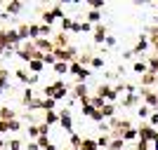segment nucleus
Instances as JSON below:
<instances>
[{"instance_id":"obj_1","label":"nucleus","mask_w":158,"mask_h":150,"mask_svg":"<svg viewBox=\"0 0 158 150\" xmlns=\"http://www.w3.org/2000/svg\"><path fill=\"white\" fill-rule=\"evenodd\" d=\"M137 134H139V141H146V143H153L158 138V129H153L151 124H142L137 129Z\"/></svg>"},{"instance_id":"obj_2","label":"nucleus","mask_w":158,"mask_h":150,"mask_svg":"<svg viewBox=\"0 0 158 150\" xmlns=\"http://www.w3.org/2000/svg\"><path fill=\"white\" fill-rule=\"evenodd\" d=\"M33 47H35L38 52H43V54H52V52H54V45H52V40H50V38H38V40H33Z\"/></svg>"},{"instance_id":"obj_3","label":"nucleus","mask_w":158,"mask_h":150,"mask_svg":"<svg viewBox=\"0 0 158 150\" xmlns=\"http://www.w3.org/2000/svg\"><path fill=\"white\" fill-rule=\"evenodd\" d=\"M139 94H142V96H144V101H146L144 106H149V108L158 110V94H156V91H149V89H144V87H142V89H139Z\"/></svg>"},{"instance_id":"obj_4","label":"nucleus","mask_w":158,"mask_h":150,"mask_svg":"<svg viewBox=\"0 0 158 150\" xmlns=\"http://www.w3.org/2000/svg\"><path fill=\"white\" fill-rule=\"evenodd\" d=\"M59 124L69 131V134H73V120H71V110H69V108L59 110Z\"/></svg>"},{"instance_id":"obj_5","label":"nucleus","mask_w":158,"mask_h":150,"mask_svg":"<svg viewBox=\"0 0 158 150\" xmlns=\"http://www.w3.org/2000/svg\"><path fill=\"white\" fill-rule=\"evenodd\" d=\"M21 10H24V2H19V0H12V2H7V5H5V14H7V17L19 14Z\"/></svg>"},{"instance_id":"obj_6","label":"nucleus","mask_w":158,"mask_h":150,"mask_svg":"<svg viewBox=\"0 0 158 150\" xmlns=\"http://www.w3.org/2000/svg\"><path fill=\"white\" fill-rule=\"evenodd\" d=\"M52 45H54V49H66V47H69V38H66V33H57L54 40H52Z\"/></svg>"},{"instance_id":"obj_7","label":"nucleus","mask_w":158,"mask_h":150,"mask_svg":"<svg viewBox=\"0 0 158 150\" xmlns=\"http://www.w3.org/2000/svg\"><path fill=\"white\" fill-rule=\"evenodd\" d=\"M106 35H109V33H106V26L104 24H97V26H94V42H104Z\"/></svg>"},{"instance_id":"obj_8","label":"nucleus","mask_w":158,"mask_h":150,"mask_svg":"<svg viewBox=\"0 0 158 150\" xmlns=\"http://www.w3.org/2000/svg\"><path fill=\"white\" fill-rule=\"evenodd\" d=\"M0 120H5V122H12V120H17V113H14L10 106H5V108H0Z\"/></svg>"},{"instance_id":"obj_9","label":"nucleus","mask_w":158,"mask_h":150,"mask_svg":"<svg viewBox=\"0 0 158 150\" xmlns=\"http://www.w3.org/2000/svg\"><path fill=\"white\" fill-rule=\"evenodd\" d=\"M28 71H31V75H40V73L45 71V63H43V61H28Z\"/></svg>"},{"instance_id":"obj_10","label":"nucleus","mask_w":158,"mask_h":150,"mask_svg":"<svg viewBox=\"0 0 158 150\" xmlns=\"http://www.w3.org/2000/svg\"><path fill=\"white\" fill-rule=\"evenodd\" d=\"M142 85H144V87H149V85H158V75H156V73H151V71L144 73V75H142Z\"/></svg>"},{"instance_id":"obj_11","label":"nucleus","mask_w":158,"mask_h":150,"mask_svg":"<svg viewBox=\"0 0 158 150\" xmlns=\"http://www.w3.org/2000/svg\"><path fill=\"white\" fill-rule=\"evenodd\" d=\"M73 98H87V85H76L73 87Z\"/></svg>"},{"instance_id":"obj_12","label":"nucleus","mask_w":158,"mask_h":150,"mask_svg":"<svg viewBox=\"0 0 158 150\" xmlns=\"http://www.w3.org/2000/svg\"><path fill=\"white\" fill-rule=\"evenodd\" d=\"M146 47H149V38H146V35H142V38H139V42L135 45V49H132V54H142Z\"/></svg>"},{"instance_id":"obj_13","label":"nucleus","mask_w":158,"mask_h":150,"mask_svg":"<svg viewBox=\"0 0 158 150\" xmlns=\"http://www.w3.org/2000/svg\"><path fill=\"white\" fill-rule=\"evenodd\" d=\"M80 150H99L97 138H83V143H80Z\"/></svg>"},{"instance_id":"obj_14","label":"nucleus","mask_w":158,"mask_h":150,"mask_svg":"<svg viewBox=\"0 0 158 150\" xmlns=\"http://www.w3.org/2000/svg\"><path fill=\"white\" fill-rule=\"evenodd\" d=\"M59 122V110H50V113H45V124L50 127V124H57Z\"/></svg>"},{"instance_id":"obj_15","label":"nucleus","mask_w":158,"mask_h":150,"mask_svg":"<svg viewBox=\"0 0 158 150\" xmlns=\"http://www.w3.org/2000/svg\"><path fill=\"white\" fill-rule=\"evenodd\" d=\"M54 94H57V85H54V82L43 87V96H45V98H54Z\"/></svg>"},{"instance_id":"obj_16","label":"nucleus","mask_w":158,"mask_h":150,"mask_svg":"<svg viewBox=\"0 0 158 150\" xmlns=\"http://www.w3.org/2000/svg\"><path fill=\"white\" fill-rule=\"evenodd\" d=\"M40 19H43V24H45V26H52V24H54V14H52V10H45V12L40 14Z\"/></svg>"},{"instance_id":"obj_17","label":"nucleus","mask_w":158,"mask_h":150,"mask_svg":"<svg viewBox=\"0 0 158 150\" xmlns=\"http://www.w3.org/2000/svg\"><path fill=\"white\" fill-rule=\"evenodd\" d=\"M132 71L137 73V75H144V73H149V66H146V61H137V63L132 66Z\"/></svg>"},{"instance_id":"obj_18","label":"nucleus","mask_w":158,"mask_h":150,"mask_svg":"<svg viewBox=\"0 0 158 150\" xmlns=\"http://www.w3.org/2000/svg\"><path fill=\"white\" fill-rule=\"evenodd\" d=\"M97 145H99V148H104V150H109V145H111V136H109V134H102V136L97 138Z\"/></svg>"},{"instance_id":"obj_19","label":"nucleus","mask_w":158,"mask_h":150,"mask_svg":"<svg viewBox=\"0 0 158 150\" xmlns=\"http://www.w3.org/2000/svg\"><path fill=\"white\" fill-rule=\"evenodd\" d=\"M43 110H45V113L57 110V101H54V98H43Z\"/></svg>"},{"instance_id":"obj_20","label":"nucleus","mask_w":158,"mask_h":150,"mask_svg":"<svg viewBox=\"0 0 158 150\" xmlns=\"http://www.w3.org/2000/svg\"><path fill=\"white\" fill-rule=\"evenodd\" d=\"M149 42L153 45V49H156V54H158V28H149Z\"/></svg>"},{"instance_id":"obj_21","label":"nucleus","mask_w":158,"mask_h":150,"mask_svg":"<svg viewBox=\"0 0 158 150\" xmlns=\"http://www.w3.org/2000/svg\"><path fill=\"white\" fill-rule=\"evenodd\" d=\"M28 138H31L33 143H35V141L40 138V129H38V124H31V127H28Z\"/></svg>"},{"instance_id":"obj_22","label":"nucleus","mask_w":158,"mask_h":150,"mask_svg":"<svg viewBox=\"0 0 158 150\" xmlns=\"http://www.w3.org/2000/svg\"><path fill=\"white\" fill-rule=\"evenodd\" d=\"M87 21H90V24H99V21H102V12L90 10V12H87Z\"/></svg>"},{"instance_id":"obj_23","label":"nucleus","mask_w":158,"mask_h":150,"mask_svg":"<svg viewBox=\"0 0 158 150\" xmlns=\"http://www.w3.org/2000/svg\"><path fill=\"white\" fill-rule=\"evenodd\" d=\"M132 138H139V134H137V129H132V127H130V129L123 131V141L127 143V141H132Z\"/></svg>"},{"instance_id":"obj_24","label":"nucleus","mask_w":158,"mask_h":150,"mask_svg":"<svg viewBox=\"0 0 158 150\" xmlns=\"http://www.w3.org/2000/svg\"><path fill=\"white\" fill-rule=\"evenodd\" d=\"M137 115H139V117H142V120L151 117V108H149V106H144V103H142V106H139V108H137Z\"/></svg>"},{"instance_id":"obj_25","label":"nucleus","mask_w":158,"mask_h":150,"mask_svg":"<svg viewBox=\"0 0 158 150\" xmlns=\"http://www.w3.org/2000/svg\"><path fill=\"white\" fill-rule=\"evenodd\" d=\"M102 115H104V117H113V115H116V106H113V103H106L104 108H102Z\"/></svg>"},{"instance_id":"obj_26","label":"nucleus","mask_w":158,"mask_h":150,"mask_svg":"<svg viewBox=\"0 0 158 150\" xmlns=\"http://www.w3.org/2000/svg\"><path fill=\"white\" fill-rule=\"evenodd\" d=\"M52 68H54V73H57V75H64V73H69V63H61V61H57Z\"/></svg>"},{"instance_id":"obj_27","label":"nucleus","mask_w":158,"mask_h":150,"mask_svg":"<svg viewBox=\"0 0 158 150\" xmlns=\"http://www.w3.org/2000/svg\"><path fill=\"white\" fill-rule=\"evenodd\" d=\"M17 33H19V40H26V38H31V31H28V24L19 26V28H17Z\"/></svg>"},{"instance_id":"obj_28","label":"nucleus","mask_w":158,"mask_h":150,"mask_svg":"<svg viewBox=\"0 0 158 150\" xmlns=\"http://www.w3.org/2000/svg\"><path fill=\"white\" fill-rule=\"evenodd\" d=\"M123 148H125V141H123V138H113L111 145H109V150H123Z\"/></svg>"},{"instance_id":"obj_29","label":"nucleus","mask_w":158,"mask_h":150,"mask_svg":"<svg viewBox=\"0 0 158 150\" xmlns=\"http://www.w3.org/2000/svg\"><path fill=\"white\" fill-rule=\"evenodd\" d=\"M69 143H71V148H73V150H80V143H83V138H80L78 134H71V141H69Z\"/></svg>"},{"instance_id":"obj_30","label":"nucleus","mask_w":158,"mask_h":150,"mask_svg":"<svg viewBox=\"0 0 158 150\" xmlns=\"http://www.w3.org/2000/svg\"><path fill=\"white\" fill-rule=\"evenodd\" d=\"M17 78H19L21 82H24V85L28 87V78H31V75H28V73L24 71V68H17Z\"/></svg>"},{"instance_id":"obj_31","label":"nucleus","mask_w":158,"mask_h":150,"mask_svg":"<svg viewBox=\"0 0 158 150\" xmlns=\"http://www.w3.org/2000/svg\"><path fill=\"white\" fill-rule=\"evenodd\" d=\"M28 110H43V98H33L28 103Z\"/></svg>"},{"instance_id":"obj_32","label":"nucleus","mask_w":158,"mask_h":150,"mask_svg":"<svg viewBox=\"0 0 158 150\" xmlns=\"http://www.w3.org/2000/svg\"><path fill=\"white\" fill-rule=\"evenodd\" d=\"M52 14H54V19H64V10H61V5H54L52 7Z\"/></svg>"},{"instance_id":"obj_33","label":"nucleus","mask_w":158,"mask_h":150,"mask_svg":"<svg viewBox=\"0 0 158 150\" xmlns=\"http://www.w3.org/2000/svg\"><path fill=\"white\" fill-rule=\"evenodd\" d=\"M71 28H73V21L71 19H69V17H64V19H61V31H71Z\"/></svg>"},{"instance_id":"obj_34","label":"nucleus","mask_w":158,"mask_h":150,"mask_svg":"<svg viewBox=\"0 0 158 150\" xmlns=\"http://www.w3.org/2000/svg\"><path fill=\"white\" fill-rule=\"evenodd\" d=\"M43 63L45 66H54L57 63V56H54V54H45V56H43Z\"/></svg>"},{"instance_id":"obj_35","label":"nucleus","mask_w":158,"mask_h":150,"mask_svg":"<svg viewBox=\"0 0 158 150\" xmlns=\"http://www.w3.org/2000/svg\"><path fill=\"white\" fill-rule=\"evenodd\" d=\"M35 143H38V148H40V150H45L47 145H52V143H50V138H47V136H40L38 141H35Z\"/></svg>"},{"instance_id":"obj_36","label":"nucleus","mask_w":158,"mask_h":150,"mask_svg":"<svg viewBox=\"0 0 158 150\" xmlns=\"http://www.w3.org/2000/svg\"><path fill=\"white\" fill-rule=\"evenodd\" d=\"M21 101H24V106H28L33 101V89H28L26 87V91H24V98H21Z\"/></svg>"},{"instance_id":"obj_37","label":"nucleus","mask_w":158,"mask_h":150,"mask_svg":"<svg viewBox=\"0 0 158 150\" xmlns=\"http://www.w3.org/2000/svg\"><path fill=\"white\" fill-rule=\"evenodd\" d=\"M7 148H10V150H21V141H19V138H12V141L7 143Z\"/></svg>"},{"instance_id":"obj_38","label":"nucleus","mask_w":158,"mask_h":150,"mask_svg":"<svg viewBox=\"0 0 158 150\" xmlns=\"http://www.w3.org/2000/svg\"><path fill=\"white\" fill-rule=\"evenodd\" d=\"M87 5L92 7V10H97V12H99V7L104 5V0H87Z\"/></svg>"},{"instance_id":"obj_39","label":"nucleus","mask_w":158,"mask_h":150,"mask_svg":"<svg viewBox=\"0 0 158 150\" xmlns=\"http://www.w3.org/2000/svg\"><path fill=\"white\" fill-rule=\"evenodd\" d=\"M149 124H151L153 129L158 127V110H153V113H151V117H149Z\"/></svg>"},{"instance_id":"obj_40","label":"nucleus","mask_w":158,"mask_h":150,"mask_svg":"<svg viewBox=\"0 0 158 150\" xmlns=\"http://www.w3.org/2000/svg\"><path fill=\"white\" fill-rule=\"evenodd\" d=\"M7 131H10V122L0 120V136H2V134H7Z\"/></svg>"},{"instance_id":"obj_41","label":"nucleus","mask_w":158,"mask_h":150,"mask_svg":"<svg viewBox=\"0 0 158 150\" xmlns=\"http://www.w3.org/2000/svg\"><path fill=\"white\" fill-rule=\"evenodd\" d=\"M92 120H94V122H99V124L104 122V115H102V110H94V113H92Z\"/></svg>"},{"instance_id":"obj_42","label":"nucleus","mask_w":158,"mask_h":150,"mask_svg":"<svg viewBox=\"0 0 158 150\" xmlns=\"http://www.w3.org/2000/svg\"><path fill=\"white\" fill-rule=\"evenodd\" d=\"M90 66H92V68H102V66H104V59L94 56V59H92V63H90Z\"/></svg>"},{"instance_id":"obj_43","label":"nucleus","mask_w":158,"mask_h":150,"mask_svg":"<svg viewBox=\"0 0 158 150\" xmlns=\"http://www.w3.org/2000/svg\"><path fill=\"white\" fill-rule=\"evenodd\" d=\"M80 31H83V33H87V31H92V24H90V21H83V24H80Z\"/></svg>"},{"instance_id":"obj_44","label":"nucleus","mask_w":158,"mask_h":150,"mask_svg":"<svg viewBox=\"0 0 158 150\" xmlns=\"http://www.w3.org/2000/svg\"><path fill=\"white\" fill-rule=\"evenodd\" d=\"M19 129H21L19 120H12V122H10V131H19Z\"/></svg>"},{"instance_id":"obj_45","label":"nucleus","mask_w":158,"mask_h":150,"mask_svg":"<svg viewBox=\"0 0 158 150\" xmlns=\"http://www.w3.org/2000/svg\"><path fill=\"white\" fill-rule=\"evenodd\" d=\"M38 129H40V136H47V131H50V127H47V124L43 122V124H38Z\"/></svg>"},{"instance_id":"obj_46","label":"nucleus","mask_w":158,"mask_h":150,"mask_svg":"<svg viewBox=\"0 0 158 150\" xmlns=\"http://www.w3.org/2000/svg\"><path fill=\"white\" fill-rule=\"evenodd\" d=\"M104 42H106L109 47H113V45H116V38H113V35H106V40H104Z\"/></svg>"},{"instance_id":"obj_47","label":"nucleus","mask_w":158,"mask_h":150,"mask_svg":"<svg viewBox=\"0 0 158 150\" xmlns=\"http://www.w3.org/2000/svg\"><path fill=\"white\" fill-rule=\"evenodd\" d=\"M35 82H38V75H31V78H28V87L35 85Z\"/></svg>"},{"instance_id":"obj_48","label":"nucleus","mask_w":158,"mask_h":150,"mask_svg":"<svg viewBox=\"0 0 158 150\" xmlns=\"http://www.w3.org/2000/svg\"><path fill=\"white\" fill-rule=\"evenodd\" d=\"M26 150H40V148H38V143H33V141H31V143H28V148H26Z\"/></svg>"},{"instance_id":"obj_49","label":"nucleus","mask_w":158,"mask_h":150,"mask_svg":"<svg viewBox=\"0 0 158 150\" xmlns=\"http://www.w3.org/2000/svg\"><path fill=\"white\" fill-rule=\"evenodd\" d=\"M5 145H7V143H5V138H2V136H0V150H2V148H5Z\"/></svg>"},{"instance_id":"obj_50","label":"nucleus","mask_w":158,"mask_h":150,"mask_svg":"<svg viewBox=\"0 0 158 150\" xmlns=\"http://www.w3.org/2000/svg\"><path fill=\"white\" fill-rule=\"evenodd\" d=\"M153 150H158V138H156V141H153Z\"/></svg>"},{"instance_id":"obj_51","label":"nucleus","mask_w":158,"mask_h":150,"mask_svg":"<svg viewBox=\"0 0 158 150\" xmlns=\"http://www.w3.org/2000/svg\"><path fill=\"white\" fill-rule=\"evenodd\" d=\"M2 150H10V148H7V145H5V148H2Z\"/></svg>"},{"instance_id":"obj_52","label":"nucleus","mask_w":158,"mask_h":150,"mask_svg":"<svg viewBox=\"0 0 158 150\" xmlns=\"http://www.w3.org/2000/svg\"><path fill=\"white\" fill-rule=\"evenodd\" d=\"M156 94H158V87H156Z\"/></svg>"},{"instance_id":"obj_53","label":"nucleus","mask_w":158,"mask_h":150,"mask_svg":"<svg viewBox=\"0 0 158 150\" xmlns=\"http://www.w3.org/2000/svg\"><path fill=\"white\" fill-rule=\"evenodd\" d=\"M156 24H158V19H156Z\"/></svg>"},{"instance_id":"obj_54","label":"nucleus","mask_w":158,"mask_h":150,"mask_svg":"<svg viewBox=\"0 0 158 150\" xmlns=\"http://www.w3.org/2000/svg\"><path fill=\"white\" fill-rule=\"evenodd\" d=\"M64 150H66V148H64Z\"/></svg>"}]
</instances>
